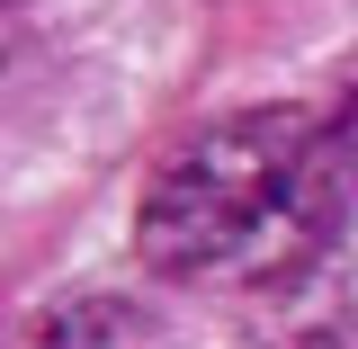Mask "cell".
<instances>
[{
    "instance_id": "cell-2",
    "label": "cell",
    "mask_w": 358,
    "mask_h": 349,
    "mask_svg": "<svg viewBox=\"0 0 358 349\" xmlns=\"http://www.w3.org/2000/svg\"><path fill=\"white\" fill-rule=\"evenodd\" d=\"M9 349H171L162 322L126 296H63V305H36L18 322Z\"/></svg>"
},
{
    "instance_id": "cell-1",
    "label": "cell",
    "mask_w": 358,
    "mask_h": 349,
    "mask_svg": "<svg viewBox=\"0 0 358 349\" xmlns=\"http://www.w3.org/2000/svg\"><path fill=\"white\" fill-rule=\"evenodd\" d=\"M358 206V134L322 108H242L188 134L134 206V251L188 287H287Z\"/></svg>"
}]
</instances>
